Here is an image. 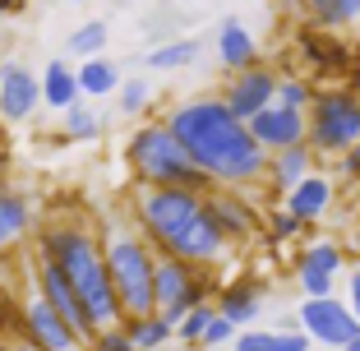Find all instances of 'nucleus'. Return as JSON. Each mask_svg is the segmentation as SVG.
Masks as SVG:
<instances>
[{
  "label": "nucleus",
  "mask_w": 360,
  "mask_h": 351,
  "mask_svg": "<svg viewBox=\"0 0 360 351\" xmlns=\"http://www.w3.org/2000/svg\"><path fill=\"white\" fill-rule=\"evenodd\" d=\"M19 333L28 338V347H32V351H84L79 333L70 328V324H65V319L56 314L51 305H46L42 296H32L28 305H23Z\"/></svg>",
  "instance_id": "obj_13"
},
{
  "label": "nucleus",
  "mask_w": 360,
  "mask_h": 351,
  "mask_svg": "<svg viewBox=\"0 0 360 351\" xmlns=\"http://www.w3.org/2000/svg\"><path fill=\"white\" fill-rule=\"evenodd\" d=\"M5 328H10V319H0V338H5Z\"/></svg>",
  "instance_id": "obj_41"
},
{
  "label": "nucleus",
  "mask_w": 360,
  "mask_h": 351,
  "mask_svg": "<svg viewBox=\"0 0 360 351\" xmlns=\"http://www.w3.org/2000/svg\"><path fill=\"white\" fill-rule=\"evenodd\" d=\"M42 102L46 107H79L84 102V88H79V70H70L65 60H51L46 65V75H42Z\"/></svg>",
  "instance_id": "obj_21"
},
{
  "label": "nucleus",
  "mask_w": 360,
  "mask_h": 351,
  "mask_svg": "<svg viewBox=\"0 0 360 351\" xmlns=\"http://www.w3.org/2000/svg\"><path fill=\"white\" fill-rule=\"evenodd\" d=\"M203 203H208V217L217 222V231L231 245H250L259 236V226H264V217H259V208L250 203L245 190H212Z\"/></svg>",
  "instance_id": "obj_12"
},
{
  "label": "nucleus",
  "mask_w": 360,
  "mask_h": 351,
  "mask_svg": "<svg viewBox=\"0 0 360 351\" xmlns=\"http://www.w3.org/2000/svg\"><path fill=\"white\" fill-rule=\"evenodd\" d=\"M37 107H42V79L32 75L23 60H5L0 65V120L19 125Z\"/></svg>",
  "instance_id": "obj_15"
},
{
  "label": "nucleus",
  "mask_w": 360,
  "mask_h": 351,
  "mask_svg": "<svg viewBox=\"0 0 360 351\" xmlns=\"http://www.w3.org/2000/svg\"><path fill=\"white\" fill-rule=\"evenodd\" d=\"M194 56H199V42H194V37H171V42L153 46V51L143 56V65H148V70H185V65H194Z\"/></svg>",
  "instance_id": "obj_25"
},
{
  "label": "nucleus",
  "mask_w": 360,
  "mask_h": 351,
  "mask_svg": "<svg viewBox=\"0 0 360 351\" xmlns=\"http://www.w3.org/2000/svg\"><path fill=\"white\" fill-rule=\"evenodd\" d=\"M250 134H255V143L268 158H277V153H286V148L309 143V116L305 111H286V107L273 102L268 111H259V116L250 120Z\"/></svg>",
  "instance_id": "obj_14"
},
{
  "label": "nucleus",
  "mask_w": 360,
  "mask_h": 351,
  "mask_svg": "<svg viewBox=\"0 0 360 351\" xmlns=\"http://www.w3.org/2000/svg\"><path fill=\"white\" fill-rule=\"evenodd\" d=\"M208 300H212V273L208 268H194L185 259L158 255V314L171 328H180Z\"/></svg>",
  "instance_id": "obj_7"
},
{
  "label": "nucleus",
  "mask_w": 360,
  "mask_h": 351,
  "mask_svg": "<svg viewBox=\"0 0 360 351\" xmlns=\"http://www.w3.org/2000/svg\"><path fill=\"white\" fill-rule=\"evenodd\" d=\"M314 162H319V153L309 148V143L277 153V158H268V185H273V190L286 199V194L296 190L300 181H309V176H314Z\"/></svg>",
  "instance_id": "obj_19"
},
{
  "label": "nucleus",
  "mask_w": 360,
  "mask_h": 351,
  "mask_svg": "<svg viewBox=\"0 0 360 351\" xmlns=\"http://www.w3.org/2000/svg\"><path fill=\"white\" fill-rule=\"evenodd\" d=\"M231 347L236 351H309V333H296V328H245Z\"/></svg>",
  "instance_id": "obj_23"
},
{
  "label": "nucleus",
  "mask_w": 360,
  "mask_h": 351,
  "mask_svg": "<svg viewBox=\"0 0 360 351\" xmlns=\"http://www.w3.org/2000/svg\"><path fill=\"white\" fill-rule=\"evenodd\" d=\"M106 42H111V28H106V19H88L84 28H75V32H70L65 51H75L79 60H97V56L106 51Z\"/></svg>",
  "instance_id": "obj_26"
},
{
  "label": "nucleus",
  "mask_w": 360,
  "mask_h": 351,
  "mask_svg": "<svg viewBox=\"0 0 360 351\" xmlns=\"http://www.w3.org/2000/svg\"><path fill=\"white\" fill-rule=\"evenodd\" d=\"M342 268H347V250H342L338 241H328V236H323V241H309L296 259V282H300V291H305V300L333 296Z\"/></svg>",
  "instance_id": "obj_10"
},
{
  "label": "nucleus",
  "mask_w": 360,
  "mask_h": 351,
  "mask_svg": "<svg viewBox=\"0 0 360 351\" xmlns=\"http://www.w3.org/2000/svg\"><path fill=\"white\" fill-rule=\"evenodd\" d=\"M212 319H217V300H208V305H199L190 314V319L176 328V338L185 342V347H203V338H208V328H212Z\"/></svg>",
  "instance_id": "obj_29"
},
{
  "label": "nucleus",
  "mask_w": 360,
  "mask_h": 351,
  "mask_svg": "<svg viewBox=\"0 0 360 351\" xmlns=\"http://www.w3.org/2000/svg\"><path fill=\"white\" fill-rule=\"evenodd\" d=\"M347 351H360V338H356V342H351V347H347Z\"/></svg>",
  "instance_id": "obj_42"
},
{
  "label": "nucleus",
  "mask_w": 360,
  "mask_h": 351,
  "mask_svg": "<svg viewBox=\"0 0 360 351\" xmlns=\"http://www.w3.org/2000/svg\"><path fill=\"white\" fill-rule=\"evenodd\" d=\"M333 199H338V185H333V176H323V171H314V176H309V181H300L296 190L286 194L282 199V208L286 213H296L300 222H319V217L328 213L333 208Z\"/></svg>",
  "instance_id": "obj_17"
},
{
  "label": "nucleus",
  "mask_w": 360,
  "mask_h": 351,
  "mask_svg": "<svg viewBox=\"0 0 360 351\" xmlns=\"http://www.w3.org/2000/svg\"><path fill=\"white\" fill-rule=\"evenodd\" d=\"M75 5H88V0H75Z\"/></svg>",
  "instance_id": "obj_43"
},
{
  "label": "nucleus",
  "mask_w": 360,
  "mask_h": 351,
  "mask_svg": "<svg viewBox=\"0 0 360 351\" xmlns=\"http://www.w3.org/2000/svg\"><path fill=\"white\" fill-rule=\"evenodd\" d=\"M259 309H264V282H255V277H236L217 291V314L231 319L236 328H250L259 319Z\"/></svg>",
  "instance_id": "obj_16"
},
{
  "label": "nucleus",
  "mask_w": 360,
  "mask_h": 351,
  "mask_svg": "<svg viewBox=\"0 0 360 351\" xmlns=\"http://www.w3.org/2000/svg\"><path fill=\"white\" fill-rule=\"evenodd\" d=\"M314 97H319V88H309L305 79H296V75H286L282 84H277V107H286V111H305L309 116Z\"/></svg>",
  "instance_id": "obj_28"
},
{
  "label": "nucleus",
  "mask_w": 360,
  "mask_h": 351,
  "mask_svg": "<svg viewBox=\"0 0 360 351\" xmlns=\"http://www.w3.org/2000/svg\"><path fill=\"white\" fill-rule=\"evenodd\" d=\"M351 250H356V259H360V231H356V236H351Z\"/></svg>",
  "instance_id": "obj_40"
},
{
  "label": "nucleus",
  "mask_w": 360,
  "mask_h": 351,
  "mask_svg": "<svg viewBox=\"0 0 360 351\" xmlns=\"http://www.w3.org/2000/svg\"><path fill=\"white\" fill-rule=\"evenodd\" d=\"M347 305H351V314L360 319V268H356V273H347Z\"/></svg>",
  "instance_id": "obj_35"
},
{
  "label": "nucleus",
  "mask_w": 360,
  "mask_h": 351,
  "mask_svg": "<svg viewBox=\"0 0 360 351\" xmlns=\"http://www.w3.org/2000/svg\"><path fill=\"white\" fill-rule=\"evenodd\" d=\"M300 333H309V342H323V347H342L360 338V319L351 314L347 300L323 296V300H305L300 305Z\"/></svg>",
  "instance_id": "obj_9"
},
{
  "label": "nucleus",
  "mask_w": 360,
  "mask_h": 351,
  "mask_svg": "<svg viewBox=\"0 0 360 351\" xmlns=\"http://www.w3.org/2000/svg\"><path fill=\"white\" fill-rule=\"evenodd\" d=\"M342 171H347V176H360V143L347 153V158H342Z\"/></svg>",
  "instance_id": "obj_36"
},
{
  "label": "nucleus",
  "mask_w": 360,
  "mask_h": 351,
  "mask_svg": "<svg viewBox=\"0 0 360 351\" xmlns=\"http://www.w3.org/2000/svg\"><path fill=\"white\" fill-rule=\"evenodd\" d=\"M277 84H282V75H277V70L255 65V70H240V75L226 79V88H222L217 97L231 107V116H240L245 125H250L259 111H268V107L277 102Z\"/></svg>",
  "instance_id": "obj_11"
},
{
  "label": "nucleus",
  "mask_w": 360,
  "mask_h": 351,
  "mask_svg": "<svg viewBox=\"0 0 360 351\" xmlns=\"http://www.w3.org/2000/svg\"><path fill=\"white\" fill-rule=\"evenodd\" d=\"M102 134V120H97V111L93 107H70L65 111V139H97Z\"/></svg>",
  "instance_id": "obj_30"
},
{
  "label": "nucleus",
  "mask_w": 360,
  "mask_h": 351,
  "mask_svg": "<svg viewBox=\"0 0 360 351\" xmlns=\"http://www.w3.org/2000/svg\"><path fill=\"white\" fill-rule=\"evenodd\" d=\"M0 319H14V309H10V296L0 291Z\"/></svg>",
  "instance_id": "obj_38"
},
{
  "label": "nucleus",
  "mask_w": 360,
  "mask_h": 351,
  "mask_svg": "<svg viewBox=\"0 0 360 351\" xmlns=\"http://www.w3.org/2000/svg\"><path fill=\"white\" fill-rule=\"evenodd\" d=\"M102 255L125 319L158 314V250L134 231H102Z\"/></svg>",
  "instance_id": "obj_5"
},
{
  "label": "nucleus",
  "mask_w": 360,
  "mask_h": 351,
  "mask_svg": "<svg viewBox=\"0 0 360 351\" xmlns=\"http://www.w3.org/2000/svg\"><path fill=\"white\" fill-rule=\"evenodd\" d=\"M125 333H129V342H134V351H162L176 328H171L162 314H148V319H125Z\"/></svg>",
  "instance_id": "obj_27"
},
{
  "label": "nucleus",
  "mask_w": 360,
  "mask_h": 351,
  "mask_svg": "<svg viewBox=\"0 0 360 351\" xmlns=\"http://www.w3.org/2000/svg\"><path fill=\"white\" fill-rule=\"evenodd\" d=\"M79 88H84L88 97H106L120 88V70L116 60H106V56H97V60H79Z\"/></svg>",
  "instance_id": "obj_24"
},
{
  "label": "nucleus",
  "mask_w": 360,
  "mask_h": 351,
  "mask_svg": "<svg viewBox=\"0 0 360 351\" xmlns=\"http://www.w3.org/2000/svg\"><path fill=\"white\" fill-rule=\"evenodd\" d=\"M167 129L217 190L268 185V153L255 143L250 125L231 116L222 97H185L167 111Z\"/></svg>",
  "instance_id": "obj_1"
},
{
  "label": "nucleus",
  "mask_w": 360,
  "mask_h": 351,
  "mask_svg": "<svg viewBox=\"0 0 360 351\" xmlns=\"http://www.w3.org/2000/svg\"><path fill=\"white\" fill-rule=\"evenodd\" d=\"M5 167H10V148L0 143V176H5Z\"/></svg>",
  "instance_id": "obj_39"
},
{
  "label": "nucleus",
  "mask_w": 360,
  "mask_h": 351,
  "mask_svg": "<svg viewBox=\"0 0 360 351\" xmlns=\"http://www.w3.org/2000/svg\"><path fill=\"white\" fill-rule=\"evenodd\" d=\"M208 194L194 190H148L139 185L134 190V222L139 236L158 250V255L185 259L194 268H217L226 255H231V241L217 231V222L208 217Z\"/></svg>",
  "instance_id": "obj_2"
},
{
  "label": "nucleus",
  "mask_w": 360,
  "mask_h": 351,
  "mask_svg": "<svg viewBox=\"0 0 360 351\" xmlns=\"http://www.w3.org/2000/svg\"><path fill=\"white\" fill-rule=\"evenodd\" d=\"M19 10H23L19 0H0V19H5V14H19Z\"/></svg>",
  "instance_id": "obj_37"
},
{
  "label": "nucleus",
  "mask_w": 360,
  "mask_h": 351,
  "mask_svg": "<svg viewBox=\"0 0 360 351\" xmlns=\"http://www.w3.org/2000/svg\"><path fill=\"white\" fill-rule=\"evenodd\" d=\"M0 32H5V19H0Z\"/></svg>",
  "instance_id": "obj_44"
},
{
  "label": "nucleus",
  "mask_w": 360,
  "mask_h": 351,
  "mask_svg": "<svg viewBox=\"0 0 360 351\" xmlns=\"http://www.w3.org/2000/svg\"><path fill=\"white\" fill-rule=\"evenodd\" d=\"M305 19L323 32H356L360 0H305Z\"/></svg>",
  "instance_id": "obj_20"
},
{
  "label": "nucleus",
  "mask_w": 360,
  "mask_h": 351,
  "mask_svg": "<svg viewBox=\"0 0 360 351\" xmlns=\"http://www.w3.org/2000/svg\"><path fill=\"white\" fill-rule=\"evenodd\" d=\"M360 143V97L347 88H323L309 107V148L319 158H347Z\"/></svg>",
  "instance_id": "obj_6"
},
{
  "label": "nucleus",
  "mask_w": 360,
  "mask_h": 351,
  "mask_svg": "<svg viewBox=\"0 0 360 351\" xmlns=\"http://www.w3.org/2000/svg\"><path fill=\"white\" fill-rule=\"evenodd\" d=\"M19 5H23V0H19Z\"/></svg>",
  "instance_id": "obj_46"
},
{
  "label": "nucleus",
  "mask_w": 360,
  "mask_h": 351,
  "mask_svg": "<svg viewBox=\"0 0 360 351\" xmlns=\"http://www.w3.org/2000/svg\"><path fill=\"white\" fill-rule=\"evenodd\" d=\"M32 287H37V296L46 300V305L56 309V314H60L65 324H70V328L79 333V342H84V347H93L97 342V324H93V314H88V305L84 300H79V291L70 287V277L60 273V268L51 264V259H37V273H32Z\"/></svg>",
  "instance_id": "obj_8"
},
{
  "label": "nucleus",
  "mask_w": 360,
  "mask_h": 351,
  "mask_svg": "<svg viewBox=\"0 0 360 351\" xmlns=\"http://www.w3.org/2000/svg\"><path fill=\"white\" fill-rule=\"evenodd\" d=\"M300 231H305V222H300L296 213H286L282 203H277L273 213H268V236H273V241H296Z\"/></svg>",
  "instance_id": "obj_32"
},
{
  "label": "nucleus",
  "mask_w": 360,
  "mask_h": 351,
  "mask_svg": "<svg viewBox=\"0 0 360 351\" xmlns=\"http://www.w3.org/2000/svg\"><path fill=\"white\" fill-rule=\"evenodd\" d=\"M231 338H240V333H236V324L217 314V319H212V328H208V338H203V347H222V342H231Z\"/></svg>",
  "instance_id": "obj_34"
},
{
  "label": "nucleus",
  "mask_w": 360,
  "mask_h": 351,
  "mask_svg": "<svg viewBox=\"0 0 360 351\" xmlns=\"http://www.w3.org/2000/svg\"><path fill=\"white\" fill-rule=\"evenodd\" d=\"M19 351H32V347H19Z\"/></svg>",
  "instance_id": "obj_45"
},
{
  "label": "nucleus",
  "mask_w": 360,
  "mask_h": 351,
  "mask_svg": "<svg viewBox=\"0 0 360 351\" xmlns=\"http://www.w3.org/2000/svg\"><path fill=\"white\" fill-rule=\"evenodd\" d=\"M217 60L226 65V75H240V70L264 65L255 37H250V28H245L240 19H222V28H217Z\"/></svg>",
  "instance_id": "obj_18"
},
{
  "label": "nucleus",
  "mask_w": 360,
  "mask_h": 351,
  "mask_svg": "<svg viewBox=\"0 0 360 351\" xmlns=\"http://www.w3.org/2000/svg\"><path fill=\"white\" fill-rule=\"evenodd\" d=\"M125 167L139 185L148 190H194V194H212L217 185L194 167V158L180 148V139L162 125H139L125 139Z\"/></svg>",
  "instance_id": "obj_4"
},
{
  "label": "nucleus",
  "mask_w": 360,
  "mask_h": 351,
  "mask_svg": "<svg viewBox=\"0 0 360 351\" xmlns=\"http://www.w3.org/2000/svg\"><path fill=\"white\" fill-rule=\"evenodd\" d=\"M28 226H32L28 199H23L19 190H5V185H0V255H5L10 245H19Z\"/></svg>",
  "instance_id": "obj_22"
},
{
  "label": "nucleus",
  "mask_w": 360,
  "mask_h": 351,
  "mask_svg": "<svg viewBox=\"0 0 360 351\" xmlns=\"http://www.w3.org/2000/svg\"><path fill=\"white\" fill-rule=\"evenodd\" d=\"M37 259H51L70 287L79 291V300L88 305L97 328H116L125 324V309H120V296L111 287V273H106V255H102V236L88 222H46L42 236H37Z\"/></svg>",
  "instance_id": "obj_3"
},
{
  "label": "nucleus",
  "mask_w": 360,
  "mask_h": 351,
  "mask_svg": "<svg viewBox=\"0 0 360 351\" xmlns=\"http://www.w3.org/2000/svg\"><path fill=\"white\" fill-rule=\"evenodd\" d=\"M148 97H153L148 79H125V84H120V116H143Z\"/></svg>",
  "instance_id": "obj_31"
},
{
  "label": "nucleus",
  "mask_w": 360,
  "mask_h": 351,
  "mask_svg": "<svg viewBox=\"0 0 360 351\" xmlns=\"http://www.w3.org/2000/svg\"><path fill=\"white\" fill-rule=\"evenodd\" d=\"M93 351H134V342H129L125 324H116V328H102V333H97Z\"/></svg>",
  "instance_id": "obj_33"
}]
</instances>
